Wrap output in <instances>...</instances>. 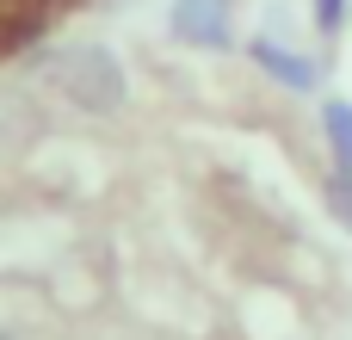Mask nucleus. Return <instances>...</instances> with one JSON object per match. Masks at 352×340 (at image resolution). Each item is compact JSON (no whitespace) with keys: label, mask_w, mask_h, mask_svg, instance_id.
<instances>
[{"label":"nucleus","mask_w":352,"mask_h":340,"mask_svg":"<svg viewBox=\"0 0 352 340\" xmlns=\"http://www.w3.org/2000/svg\"><path fill=\"white\" fill-rule=\"evenodd\" d=\"M37 81H50L87 118H118L130 105V74L105 43H50V50H37Z\"/></svg>","instance_id":"f257e3e1"},{"label":"nucleus","mask_w":352,"mask_h":340,"mask_svg":"<svg viewBox=\"0 0 352 340\" xmlns=\"http://www.w3.org/2000/svg\"><path fill=\"white\" fill-rule=\"evenodd\" d=\"M167 31L192 50H235V0H173Z\"/></svg>","instance_id":"f03ea898"},{"label":"nucleus","mask_w":352,"mask_h":340,"mask_svg":"<svg viewBox=\"0 0 352 340\" xmlns=\"http://www.w3.org/2000/svg\"><path fill=\"white\" fill-rule=\"evenodd\" d=\"M248 62H254L272 87H285V93H316V87H322V62L303 56V50H291V43H278L272 31L248 37Z\"/></svg>","instance_id":"7ed1b4c3"},{"label":"nucleus","mask_w":352,"mask_h":340,"mask_svg":"<svg viewBox=\"0 0 352 340\" xmlns=\"http://www.w3.org/2000/svg\"><path fill=\"white\" fill-rule=\"evenodd\" d=\"M322 142L334 167H352V99H322Z\"/></svg>","instance_id":"20e7f679"},{"label":"nucleus","mask_w":352,"mask_h":340,"mask_svg":"<svg viewBox=\"0 0 352 340\" xmlns=\"http://www.w3.org/2000/svg\"><path fill=\"white\" fill-rule=\"evenodd\" d=\"M322 192H328V211H334V223L352 235V167H328V186H322Z\"/></svg>","instance_id":"39448f33"},{"label":"nucleus","mask_w":352,"mask_h":340,"mask_svg":"<svg viewBox=\"0 0 352 340\" xmlns=\"http://www.w3.org/2000/svg\"><path fill=\"white\" fill-rule=\"evenodd\" d=\"M309 12H316V31L322 37H340L352 19V0H309Z\"/></svg>","instance_id":"423d86ee"},{"label":"nucleus","mask_w":352,"mask_h":340,"mask_svg":"<svg viewBox=\"0 0 352 340\" xmlns=\"http://www.w3.org/2000/svg\"><path fill=\"white\" fill-rule=\"evenodd\" d=\"M0 62H6V50H0Z\"/></svg>","instance_id":"0eeeda50"},{"label":"nucleus","mask_w":352,"mask_h":340,"mask_svg":"<svg viewBox=\"0 0 352 340\" xmlns=\"http://www.w3.org/2000/svg\"><path fill=\"white\" fill-rule=\"evenodd\" d=\"M0 340H6V328H0Z\"/></svg>","instance_id":"6e6552de"}]
</instances>
